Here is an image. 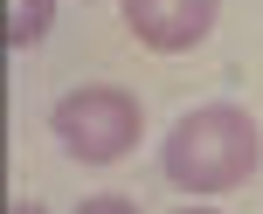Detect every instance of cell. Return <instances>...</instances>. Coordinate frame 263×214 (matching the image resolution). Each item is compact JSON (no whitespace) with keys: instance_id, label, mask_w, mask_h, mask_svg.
Here are the masks:
<instances>
[{"instance_id":"obj_1","label":"cell","mask_w":263,"mask_h":214,"mask_svg":"<svg viewBox=\"0 0 263 214\" xmlns=\"http://www.w3.org/2000/svg\"><path fill=\"white\" fill-rule=\"evenodd\" d=\"M263 166V124L242 104H194L173 118V132L159 138V173L173 180L194 201H215V194H236Z\"/></svg>"},{"instance_id":"obj_2","label":"cell","mask_w":263,"mask_h":214,"mask_svg":"<svg viewBox=\"0 0 263 214\" xmlns=\"http://www.w3.org/2000/svg\"><path fill=\"white\" fill-rule=\"evenodd\" d=\"M49 138L77 166H118L145 138V111H139V97H132L125 83H77V90L55 97Z\"/></svg>"},{"instance_id":"obj_3","label":"cell","mask_w":263,"mask_h":214,"mask_svg":"<svg viewBox=\"0 0 263 214\" xmlns=\"http://www.w3.org/2000/svg\"><path fill=\"white\" fill-rule=\"evenodd\" d=\"M125 28L139 49L153 55H187L201 49V41L215 35V21H222V0H118Z\"/></svg>"},{"instance_id":"obj_4","label":"cell","mask_w":263,"mask_h":214,"mask_svg":"<svg viewBox=\"0 0 263 214\" xmlns=\"http://www.w3.org/2000/svg\"><path fill=\"white\" fill-rule=\"evenodd\" d=\"M55 28V0H7V49H35Z\"/></svg>"},{"instance_id":"obj_5","label":"cell","mask_w":263,"mask_h":214,"mask_svg":"<svg viewBox=\"0 0 263 214\" xmlns=\"http://www.w3.org/2000/svg\"><path fill=\"white\" fill-rule=\"evenodd\" d=\"M77 214H139V207L125 194H90V201H77Z\"/></svg>"},{"instance_id":"obj_6","label":"cell","mask_w":263,"mask_h":214,"mask_svg":"<svg viewBox=\"0 0 263 214\" xmlns=\"http://www.w3.org/2000/svg\"><path fill=\"white\" fill-rule=\"evenodd\" d=\"M7 214H49V207H42V201H14Z\"/></svg>"},{"instance_id":"obj_7","label":"cell","mask_w":263,"mask_h":214,"mask_svg":"<svg viewBox=\"0 0 263 214\" xmlns=\"http://www.w3.org/2000/svg\"><path fill=\"white\" fill-rule=\"evenodd\" d=\"M173 214H222V207H173Z\"/></svg>"}]
</instances>
